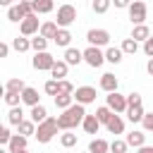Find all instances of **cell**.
I'll return each instance as SVG.
<instances>
[{
	"label": "cell",
	"mask_w": 153,
	"mask_h": 153,
	"mask_svg": "<svg viewBox=\"0 0 153 153\" xmlns=\"http://www.w3.org/2000/svg\"><path fill=\"white\" fill-rule=\"evenodd\" d=\"M117 86H120V81H117V76H115V74L105 72V74L100 76V88H103L105 93H115V91H117Z\"/></svg>",
	"instance_id": "8fae6325"
},
{
	"label": "cell",
	"mask_w": 153,
	"mask_h": 153,
	"mask_svg": "<svg viewBox=\"0 0 153 153\" xmlns=\"http://www.w3.org/2000/svg\"><path fill=\"white\" fill-rule=\"evenodd\" d=\"M143 53H146L148 57H153V36H151V38L143 43Z\"/></svg>",
	"instance_id": "ee69618b"
},
{
	"label": "cell",
	"mask_w": 153,
	"mask_h": 153,
	"mask_svg": "<svg viewBox=\"0 0 153 153\" xmlns=\"http://www.w3.org/2000/svg\"><path fill=\"white\" fill-rule=\"evenodd\" d=\"M57 129H60L57 120H55V117H48L45 122H41V124L36 127V134H33V136L38 139V143H48V141H53V139H55Z\"/></svg>",
	"instance_id": "7a4b0ae2"
},
{
	"label": "cell",
	"mask_w": 153,
	"mask_h": 153,
	"mask_svg": "<svg viewBox=\"0 0 153 153\" xmlns=\"http://www.w3.org/2000/svg\"><path fill=\"white\" fill-rule=\"evenodd\" d=\"M7 122H10V124H14V127H19V124L24 122V110H22V105L10 108V112H7Z\"/></svg>",
	"instance_id": "7402d4cb"
},
{
	"label": "cell",
	"mask_w": 153,
	"mask_h": 153,
	"mask_svg": "<svg viewBox=\"0 0 153 153\" xmlns=\"http://www.w3.org/2000/svg\"><path fill=\"white\" fill-rule=\"evenodd\" d=\"M74 91H76V88H74L72 81H67V79L60 81V93H69V96H74Z\"/></svg>",
	"instance_id": "ab89813d"
},
{
	"label": "cell",
	"mask_w": 153,
	"mask_h": 153,
	"mask_svg": "<svg viewBox=\"0 0 153 153\" xmlns=\"http://www.w3.org/2000/svg\"><path fill=\"white\" fill-rule=\"evenodd\" d=\"M120 48H122V53H127V55H134V53L139 50V41H134V38L129 36V38H124V41H122V45H120Z\"/></svg>",
	"instance_id": "d6a6232c"
},
{
	"label": "cell",
	"mask_w": 153,
	"mask_h": 153,
	"mask_svg": "<svg viewBox=\"0 0 153 153\" xmlns=\"http://www.w3.org/2000/svg\"><path fill=\"white\" fill-rule=\"evenodd\" d=\"M110 151V143L105 139H93L88 143V153H108Z\"/></svg>",
	"instance_id": "484cf974"
},
{
	"label": "cell",
	"mask_w": 153,
	"mask_h": 153,
	"mask_svg": "<svg viewBox=\"0 0 153 153\" xmlns=\"http://www.w3.org/2000/svg\"><path fill=\"white\" fill-rule=\"evenodd\" d=\"M19 153H29V151H19Z\"/></svg>",
	"instance_id": "f5cc1de1"
},
{
	"label": "cell",
	"mask_w": 153,
	"mask_h": 153,
	"mask_svg": "<svg viewBox=\"0 0 153 153\" xmlns=\"http://www.w3.org/2000/svg\"><path fill=\"white\" fill-rule=\"evenodd\" d=\"M122 55H124V53H122V48H115V45L105 50V60H108V62H112V65H120V62H122Z\"/></svg>",
	"instance_id": "f1b7e54d"
},
{
	"label": "cell",
	"mask_w": 153,
	"mask_h": 153,
	"mask_svg": "<svg viewBox=\"0 0 153 153\" xmlns=\"http://www.w3.org/2000/svg\"><path fill=\"white\" fill-rule=\"evenodd\" d=\"M127 103L129 105H141V93H129L127 96Z\"/></svg>",
	"instance_id": "7bdbcfd3"
},
{
	"label": "cell",
	"mask_w": 153,
	"mask_h": 153,
	"mask_svg": "<svg viewBox=\"0 0 153 153\" xmlns=\"http://www.w3.org/2000/svg\"><path fill=\"white\" fill-rule=\"evenodd\" d=\"M72 105H74V96H69V93H57V96H55V108L67 110V108H72Z\"/></svg>",
	"instance_id": "cb8c5ba5"
},
{
	"label": "cell",
	"mask_w": 153,
	"mask_h": 153,
	"mask_svg": "<svg viewBox=\"0 0 153 153\" xmlns=\"http://www.w3.org/2000/svg\"><path fill=\"white\" fill-rule=\"evenodd\" d=\"M31 2H33V12H36V14H48V12H53V7H55L53 0H31Z\"/></svg>",
	"instance_id": "603a6c76"
},
{
	"label": "cell",
	"mask_w": 153,
	"mask_h": 153,
	"mask_svg": "<svg viewBox=\"0 0 153 153\" xmlns=\"http://www.w3.org/2000/svg\"><path fill=\"white\" fill-rule=\"evenodd\" d=\"M146 14H148V7H146L143 0H134V2L129 5V19H131L134 26L143 24V22H146Z\"/></svg>",
	"instance_id": "277c9868"
},
{
	"label": "cell",
	"mask_w": 153,
	"mask_h": 153,
	"mask_svg": "<svg viewBox=\"0 0 153 153\" xmlns=\"http://www.w3.org/2000/svg\"><path fill=\"white\" fill-rule=\"evenodd\" d=\"M141 124H143V131H153V112H146Z\"/></svg>",
	"instance_id": "60d3db41"
},
{
	"label": "cell",
	"mask_w": 153,
	"mask_h": 153,
	"mask_svg": "<svg viewBox=\"0 0 153 153\" xmlns=\"http://www.w3.org/2000/svg\"><path fill=\"white\" fill-rule=\"evenodd\" d=\"M143 115H146V110H143V105H129L127 108V117H129V122H143Z\"/></svg>",
	"instance_id": "d6986e66"
},
{
	"label": "cell",
	"mask_w": 153,
	"mask_h": 153,
	"mask_svg": "<svg viewBox=\"0 0 153 153\" xmlns=\"http://www.w3.org/2000/svg\"><path fill=\"white\" fill-rule=\"evenodd\" d=\"M0 153H10V151H7V148H5V151H0Z\"/></svg>",
	"instance_id": "816d5d0a"
},
{
	"label": "cell",
	"mask_w": 153,
	"mask_h": 153,
	"mask_svg": "<svg viewBox=\"0 0 153 153\" xmlns=\"http://www.w3.org/2000/svg\"><path fill=\"white\" fill-rule=\"evenodd\" d=\"M84 62L91 65V67H100V65L105 62V53H103L100 48H96V45H88V48L84 50Z\"/></svg>",
	"instance_id": "52a82bcc"
},
{
	"label": "cell",
	"mask_w": 153,
	"mask_h": 153,
	"mask_svg": "<svg viewBox=\"0 0 153 153\" xmlns=\"http://www.w3.org/2000/svg\"><path fill=\"white\" fill-rule=\"evenodd\" d=\"M84 117H86V110H84V105H81V103H74L72 108L62 110V115H57V124H60V129H65V131H72L74 127H79V124L84 122Z\"/></svg>",
	"instance_id": "6da1fadb"
},
{
	"label": "cell",
	"mask_w": 153,
	"mask_h": 153,
	"mask_svg": "<svg viewBox=\"0 0 153 153\" xmlns=\"http://www.w3.org/2000/svg\"><path fill=\"white\" fill-rule=\"evenodd\" d=\"M22 103H26L29 108L41 105V96H38V91H36V88H31V86H26V88L22 91Z\"/></svg>",
	"instance_id": "7c38bea8"
},
{
	"label": "cell",
	"mask_w": 153,
	"mask_h": 153,
	"mask_svg": "<svg viewBox=\"0 0 153 153\" xmlns=\"http://www.w3.org/2000/svg\"><path fill=\"white\" fill-rule=\"evenodd\" d=\"M112 115H115V112H112L108 105H100V108L96 110V117H98V122H100V124H108V122L112 120Z\"/></svg>",
	"instance_id": "4dcf8cb0"
},
{
	"label": "cell",
	"mask_w": 153,
	"mask_h": 153,
	"mask_svg": "<svg viewBox=\"0 0 153 153\" xmlns=\"http://www.w3.org/2000/svg\"><path fill=\"white\" fill-rule=\"evenodd\" d=\"M12 48H14L17 53H26V50L31 48V38H26V36H17V38L12 41Z\"/></svg>",
	"instance_id": "83f0119b"
},
{
	"label": "cell",
	"mask_w": 153,
	"mask_h": 153,
	"mask_svg": "<svg viewBox=\"0 0 153 153\" xmlns=\"http://www.w3.org/2000/svg\"><path fill=\"white\" fill-rule=\"evenodd\" d=\"M17 129H19V134H22V136H26V139H29L31 134H36V122H33V120H24Z\"/></svg>",
	"instance_id": "1f68e13d"
},
{
	"label": "cell",
	"mask_w": 153,
	"mask_h": 153,
	"mask_svg": "<svg viewBox=\"0 0 153 153\" xmlns=\"http://www.w3.org/2000/svg\"><path fill=\"white\" fill-rule=\"evenodd\" d=\"M74 100L81 103V105L93 103V100H96V88H93V86H79V88L74 91Z\"/></svg>",
	"instance_id": "30bf717a"
},
{
	"label": "cell",
	"mask_w": 153,
	"mask_h": 153,
	"mask_svg": "<svg viewBox=\"0 0 153 153\" xmlns=\"http://www.w3.org/2000/svg\"><path fill=\"white\" fill-rule=\"evenodd\" d=\"M81 127H84V131H86V134H98L100 122H98V117H96V115H86V117H84V122H81Z\"/></svg>",
	"instance_id": "2e32d148"
},
{
	"label": "cell",
	"mask_w": 153,
	"mask_h": 153,
	"mask_svg": "<svg viewBox=\"0 0 153 153\" xmlns=\"http://www.w3.org/2000/svg\"><path fill=\"white\" fill-rule=\"evenodd\" d=\"M136 153H153V146H141L136 148Z\"/></svg>",
	"instance_id": "7dc6e473"
},
{
	"label": "cell",
	"mask_w": 153,
	"mask_h": 153,
	"mask_svg": "<svg viewBox=\"0 0 153 153\" xmlns=\"http://www.w3.org/2000/svg\"><path fill=\"white\" fill-rule=\"evenodd\" d=\"M105 105L112 110V112H127V108H129V103H127V96H122V93H108L105 96Z\"/></svg>",
	"instance_id": "5b68a950"
},
{
	"label": "cell",
	"mask_w": 153,
	"mask_h": 153,
	"mask_svg": "<svg viewBox=\"0 0 153 153\" xmlns=\"http://www.w3.org/2000/svg\"><path fill=\"white\" fill-rule=\"evenodd\" d=\"M74 19H76V7L74 5H60L57 7V26L60 29H67L69 24H74Z\"/></svg>",
	"instance_id": "3957f363"
},
{
	"label": "cell",
	"mask_w": 153,
	"mask_h": 153,
	"mask_svg": "<svg viewBox=\"0 0 153 153\" xmlns=\"http://www.w3.org/2000/svg\"><path fill=\"white\" fill-rule=\"evenodd\" d=\"M65 62L67 65H79V62H84V53L79 48H67L65 50Z\"/></svg>",
	"instance_id": "ac0fdd59"
},
{
	"label": "cell",
	"mask_w": 153,
	"mask_h": 153,
	"mask_svg": "<svg viewBox=\"0 0 153 153\" xmlns=\"http://www.w3.org/2000/svg\"><path fill=\"white\" fill-rule=\"evenodd\" d=\"M57 31H60L57 22H43V24H41V31H38V33H41L43 38H48V41H55Z\"/></svg>",
	"instance_id": "4fadbf2b"
},
{
	"label": "cell",
	"mask_w": 153,
	"mask_h": 153,
	"mask_svg": "<svg viewBox=\"0 0 153 153\" xmlns=\"http://www.w3.org/2000/svg\"><path fill=\"white\" fill-rule=\"evenodd\" d=\"M151 36H153V33H151V29H148L146 24H139V26H134V31H131V38H134V41H143V43H146Z\"/></svg>",
	"instance_id": "44dd1931"
},
{
	"label": "cell",
	"mask_w": 153,
	"mask_h": 153,
	"mask_svg": "<svg viewBox=\"0 0 153 153\" xmlns=\"http://www.w3.org/2000/svg\"><path fill=\"white\" fill-rule=\"evenodd\" d=\"M129 146H134V148H141V146H146V131H131V134H127V139H124Z\"/></svg>",
	"instance_id": "e0dca14e"
},
{
	"label": "cell",
	"mask_w": 153,
	"mask_h": 153,
	"mask_svg": "<svg viewBox=\"0 0 153 153\" xmlns=\"http://www.w3.org/2000/svg\"><path fill=\"white\" fill-rule=\"evenodd\" d=\"M24 88H26V84L22 79H17V76L14 79H7V84H5V91H12V93H22Z\"/></svg>",
	"instance_id": "f546056e"
},
{
	"label": "cell",
	"mask_w": 153,
	"mask_h": 153,
	"mask_svg": "<svg viewBox=\"0 0 153 153\" xmlns=\"http://www.w3.org/2000/svg\"><path fill=\"white\" fill-rule=\"evenodd\" d=\"M7 151H10V153L26 151V136H22V134H14V136L10 139V143H7Z\"/></svg>",
	"instance_id": "5bb4252c"
},
{
	"label": "cell",
	"mask_w": 153,
	"mask_h": 153,
	"mask_svg": "<svg viewBox=\"0 0 153 153\" xmlns=\"http://www.w3.org/2000/svg\"><path fill=\"white\" fill-rule=\"evenodd\" d=\"M43 91H45L48 96H57V93H60V81H57V79L45 81V84H43Z\"/></svg>",
	"instance_id": "d590c367"
},
{
	"label": "cell",
	"mask_w": 153,
	"mask_h": 153,
	"mask_svg": "<svg viewBox=\"0 0 153 153\" xmlns=\"http://www.w3.org/2000/svg\"><path fill=\"white\" fill-rule=\"evenodd\" d=\"M5 103L10 108H17L22 103V93H12V91H5Z\"/></svg>",
	"instance_id": "8d00e7d4"
},
{
	"label": "cell",
	"mask_w": 153,
	"mask_h": 153,
	"mask_svg": "<svg viewBox=\"0 0 153 153\" xmlns=\"http://www.w3.org/2000/svg\"><path fill=\"white\" fill-rule=\"evenodd\" d=\"M67 69H69V65H67L65 60H57V62L53 65V69H50V76L57 79V81H62V79L67 76Z\"/></svg>",
	"instance_id": "9a60e30c"
},
{
	"label": "cell",
	"mask_w": 153,
	"mask_h": 153,
	"mask_svg": "<svg viewBox=\"0 0 153 153\" xmlns=\"http://www.w3.org/2000/svg\"><path fill=\"white\" fill-rule=\"evenodd\" d=\"M146 72H148V74H151V76H153V57H151V60H148V62H146Z\"/></svg>",
	"instance_id": "c3c4849f"
},
{
	"label": "cell",
	"mask_w": 153,
	"mask_h": 153,
	"mask_svg": "<svg viewBox=\"0 0 153 153\" xmlns=\"http://www.w3.org/2000/svg\"><path fill=\"white\" fill-rule=\"evenodd\" d=\"M0 5H5V7H12V0H0Z\"/></svg>",
	"instance_id": "681fc988"
},
{
	"label": "cell",
	"mask_w": 153,
	"mask_h": 153,
	"mask_svg": "<svg viewBox=\"0 0 153 153\" xmlns=\"http://www.w3.org/2000/svg\"><path fill=\"white\" fill-rule=\"evenodd\" d=\"M29 115H31V120H33L36 124H41V122L48 120V110H45V105H33Z\"/></svg>",
	"instance_id": "d4e9b609"
},
{
	"label": "cell",
	"mask_w": 153,
	"mask_h": 153,
	"mask_svg": "<svg viewBox=\"0 0 153 153\" xmlns=\"http://www.w3.org/2000/svg\"><path fill=\"white\" fill-rule=\"evenodd\" d=\"M105 127H108V131H110V134H115V136H117V134H124V122H122V117H120L117 112L112 115V120H110Z\"/></svg>",
	"instance_id": "ffe728a7"
},
{
	"label": "cell",
	"mask_w": 153,
	"mask_h": 153,
	"mask_svg": "<svg viewBox=\"0 0 153 153\" xmlns=\"http://www.w3.org/2000/svg\"><path fill=\"white\" fill-rule=\"evenodd\" d=\"M69 43H72V33H69L67 29H60L57 36H55V45H60V48H69Z\"/></svg>",
	"instance_id": "4316f807"
},
{
	"label": "cell",
	"mask_w": 153,
	"mask_h": 153,
	"mask_svg": "<svg viewBox=\"0 0 153 153\" xmlns=\"http://www.w3.org/2000/svg\"><path fill=\"white\" fill-rule=\"evenodd\" d=\"M86 41H88V45L100 48V45H108V43H110V33H108L105 29H91V31L86 33Z\"/></svg>",
	"instance_id": "9c48e42d"
},
{
	"label": "cell",
	"mask_w": 153,
	"mask_h": 153,
	"mask_svg": "<svg viewBox=\"0 0 153 153\" xmlns=\"http://www.w3.org/2000/svg\"><path fill=\"white\" fill-rule=\"evenodd\" d=\"M57 60L45 50V53H36V57L31 60V65H33V69H38V72H50L53 69V65H55Z\"/></svg>",
	"instance_id": "8992f818"
},
{
	"label": "cell",
	"mask_w": 153,
	"mask_h": 153,
	"mask_svg": "<svg viewBox=\"0 0 153 153\" xmlns=\"http://www.w3.org/2000/svg\"><path fill=\"white\" fill-rule=\"evenodd\" d=\"M10 55V45L7 43H0V57H7Z\"/></svg>",
	"instance_id": "bcb514c9"
},
{
	"label": "cell",
	"mask_w": 153,
	"mask_h": 153,
	"mask_svg": "<svg viewBox=\"0 0 153 153\" xmlns=\"http://www.w3.org/2000/svg\"><path fill=\"white\" fill-rule=\"evenodd\" d=\"M31 48H33L36 53H45V48H48V38H43L41 33H36V38H31Z\"/></svg>",
	"instance_id": "836d02e7"
},
{
	"label": "cell",
	"mask_w": 153,
	"mask_h": 153,
	"mask_svg": "<svg viewBox=\"0 0 153 153\" xmlns=\"http://www.w3.org/2000/svg\"><path fill=\"white\" fill-rule=\"evenodd\" d=\"M19 31H22V36H36L38 31H41V22H38V14H31V17H26L22 24H19Z\"/></svg>",
	"instance_id": "ba28073f"
},
{
	"label": "cell",
	"mask_w": 153,
	"mask_h": 153,
	"mask_svg": "<svg viewBox=\"0 0 153 153\" xmlns=\"http://www.w3.org/2000/svg\"><path fill=\"white\" fill-rule=\"evenodd\" d=\"M17 2H31V0H17Z\"/></svg>",
	"instance_id": "f907efd6"
},
{
	"label": "cell",
	"mask_w": 153,
	"mask_h": 153,
	"mask_svg": "<svg viewBox=\"0 0 153 153\" xmlns=\"http://www.w3.org/2000/svg\"><path fill=\"white\" fill-rule=\"evenodd\" d=\"M12 136H14V134H10V129H7V127H2V129H0V143H2V146H7Z\"/></svg>",
	"instance_id": "b9f144b4"
},
{
	"label": "cell",
	"mask_w": 153,
	"mask_h": 153,
	"mask_svg": "<svg viewBox=\"0 0 153 153\" xmlns=\"http://www.w3.org/2000/svg\"><path fill=\"white\" fill-rule=\"evenodd\" d=\"M112 2H115V7H120V10H122V7H127V10H129V5H131L134 0H112Z\"/></svg>",
	"instance_id": "f6af8a7d"
},
{
	"label": "cell",
	"mask_w": 153,
	"mask_h": 153,
	"mask_svg": "<svg viewBox=\"0 0 153 153\" xmlns=\"http://www.w3.org/2000/svg\"><path fill=\"white\" fill-rule=\"evenodd\" d=\"M110 5H112V0H93V12L96 14H105L108 10H110Z\"/></svg>",
	"instance_id": "e575fe53"
},
{
	"label": "cell",
	"mask_w": 153,
	"mask_h": 153,
	"mask_svg": "<svg viewBox=\"0 0 153 153\" xmlns=\"http://www.w3.org/2000/svg\"><path fill=\"white\" fill-rule=\"evenodd\" d=\"M127 148H129V143L122 141V139H115L110 143V153H127Z\"/></svg>",
	"instance_id": "f35d334b"
},
{
	"label": "cell",
	"mask_w": 153,
	"mask_h": 153,
	"mask_svg": "<svg viewBox=\"0 0 153 153\" xmlns=\"http://www.w3.org/2000/svg\"><path fill=\"white\" fill-rule=\"evenodd\" d=\"M60 143H62L65 148H72V146H76V134H72V131H65V134L60 136Z\"/></svg>",
	"instance_id": "74e56055"
}]
</instances>
